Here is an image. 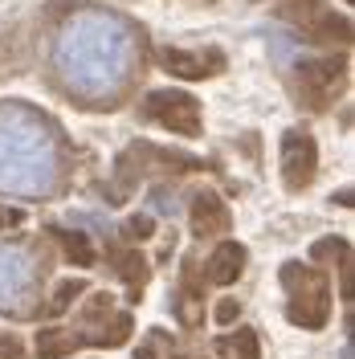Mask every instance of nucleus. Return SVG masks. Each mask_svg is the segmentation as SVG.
Wrapping results in <instances>:
<instances>
[{
  "label": "nucleus",
  "instance_id": "f257e3e1",
  "mask_svg": "<svg viewBox=\"0 0 355 359\" xmlns=\"http://www.w3.org/2000/svg\"><path fill=\"white\" fill-rule=\"evenodd\" d=\"M49 147L45 131L21 111L0 114V188L41 192L49 184Z\"/></svg>",
  "mask_w": 355,
  "mask_h": 359
},
{
  "label": "nucleus",
  "instance_id": "f03ea898",
  "mask_svg": "<svg viewBox=\"0 0 355 359\" xmlns=\"http://www.w3.org/2000/svg\"><path fill=\"white\" fill-rule=\"evenodd\" d=\"M282 282L290 290V323H302V327H323L327 311H331V290H327V278L311 266H298L290 262L282 269Z\"/></svg>",
  "mask_w": 355,
  "mask_h": 359
},
{
  "label": "nucleus",
  "instance_id": "7ed1b4c3",
  "mask_svg": "<svg viewBox=\"0 0 355 359\" xmlns=\"http://www.w3.org/2000/svg\"><path fill=\"white\" fill-rule=\"evenodd\" d=\"M147 114L163 123L168 131H180V135H200V107L196 98L180 94V90H156L147 94Z\"/></svg>",
  "mask_w": 355,
  "mask_h": 359
},
{
  "label": "nucleus",
  "instance_id": "20e7f679",
  "mask_svg": "<svg viewBox=\"0 0 355 359\" xmlns=\"http://www.w3.org/2000/svg\"><path fill=\"white\" fill-rule=\"evenodd\" d=\"M343 82H347V66L335 62V57L302 66V98L311 102V111H323L335 94L343 90Z\"/></svg>",
  "mask_w": 355,
  "mask_h": 359
},
{
  "label": "nucleus",
  "instance_id": "39448f33",
  "mask_svg": "<svg viewBox=\"0 0 355 359\" xmlns=\"http://www.w3.org/2000/svg\"><path fill=\"white\" fill-rule=\"evenodd\" d=\"M314 168H319V151H314V139L311 135H298L290 131L282 139V176L286 184L298 192V188H307L314 180Z\"/></svg>",
  "mask_w": 355,
  "mask_h": 359
},
{
  "label": "nucleus",
  "instance_id": "423d86ee",
  "mask_svg": "<svg viewBox=\"0 0 355 359\" xmlns=\"http://www.w3.org/2000/svg\"><path fill=\"white\" fill-rule=\"evenodd\" d=\"M192 229L200 237H217L229 229V208L221 204L217 192H196L192 196Z\"/></svg>",
  "mask_w": 355,
  "mask_h": 359
},
{
  "label": "nucleus",
  "instance_id": "0eeeda50",
  "mask_svg": "<svg viewBox=\"0 0 355 359\" xmlns=\"http://www.w3.org/2000/svg\"><path fill=\"white\" fill-rule=\"evenodd\" d=\"M241 266H245V249L237 241H221L213 249V257H208V282L213 286H229V282H237Z\"/></svg>",
  "mask_w": 355,
  "mask_h": 359
},
{
  "label": "nucleus",
  "instance_id": "6e6552de",
  "mask_svg": "<svg viewBox=\"0 0 355 359\" xmlns=\"http://www.w3.org/2000/svg\"><path fill=\"white\" fill-rule=\"evenodd\" d=\"M25 282H29V262H25V253L21 249H0V306H4V298L21 294Z\"/></svg>",
  "mask_w": 355,
  "mask_h": 359
},
{
  "label": "nucleus",
  "instance_id": "1a4fd4ad",
  "mask_svg": "<svg viewBox=\"0 0 355 359\" xmlns=\"http://www.w3.org/2000/svg\"><path fill=\"white\" fill-rule=\"evenodd\" d=\"M163 66L180 74V78H208V69L221 66V57H200V53H180V49H168L163 53Z\"/></svg>",
  "mask_w": 355,
  "mask_h": 359
},
{
  "label": "nucleus",
  "instance_id": "9d476101",
  "mask_svg": "<svg viewBox=\"0 0 355 359\" xmlns=\"http://www.w3.org/2000/svg\"><path fill=\"white\" fill-rule=\"evenodd\" d=\"M217 351H221V359H262V351H257V335H253L249 327L233 331V335H225L221 343H217Z\"/></svg>",
  "mask_w": 355,
  "mask_h": 359
},
{
  "label": "nucleus",
  "instance_id": "9b49d317",
  "mask_svg": "<svg viewBox=\"0 0 355 359\" xmlns=\"http://www.w3.org/2000/svg\"><path fill=\"white\" fill-rule=\"evenodd\" d=\"M78 347V339L66 335V331H41L37 335V351H41L45 359H53V355H69Z\"/></svg>",
  "mask_w": 355,
  "mask_h": 359
},
{
  "label": "nucleus",
  "instance_id": "f8f14e48",
  "mask_svg": "<svg viewBox=\"0 0 355 359\" xmlns=\"http://www.w3.org/2000/svg\"><path fill=\"white\" fill-rule=\"evenodd\" d=\"M62 241H66V249H69V257H78L82 266L90 262V245L82 241V233H62Z\"/></svg>",
  "mask_w": 355,
  "mask_h": 359
},
{
  "label": "nucleus",
  "instance_id": "ddd939ff",
  "mask_svg": "<svg viewBox=\"0 0 355 359\" xmlns=\"http://www.w3.org/2000/svg\"><path fill=\"white\" fill-rule=\"evenodd\" d=\"M123 278H131V282H143V262H139L135 253H127V257H123Z\"/></svg>",
  "mask_w": 355,
  "mask_h": 359
},
{
  "label": "nucleus",
  "instance_id": "4468645a",
  "mask_svg": "<svg viewBox=\"0 0 355 359\" xmlns=\"http://www.w3.org/2000/svg\"><path fill=\"white\" fill-rule=\"evenodd\" d=\"M237 311H241V306H237L233 298H221V306H217V323H233V318H237Z\"/></svg>",
  "mask_w": 355,
  "mask_h": 359
},
{
  "label": "nucleus",
  "instance_id": "2eb2a0df",
  "mask_svg": "<svg viewBox=\"0 0 355 359\" xmlns=\"http://www.w3.org/2000/svg\"><path fill=\"white\" fill-rule=\"evenodd\" d=\"M127 233H131V237H139V241H143V237L152 233V221H147V217H135V221L127 224Z\"/></svg>",
  "mask_w": 355,
  "mask_h": 359
},
{
  "label": "nucleus",
  "instance_id": "dca6fc26",
  "mask_svg": "<svg viewBox=\"0 0 355 359\" xmlns=\"http://www.w3.org/2000/svg\"><path fill=\"white\" fill-rule=\"evenodd\" d=\"M78 290H82L78 282H66V286L58 290V302H53V311H62V306H66V302H69V294H78Z\"/></svg>",
  "mask_w": 355,
  "mask_h": 359
}]
</instances>
